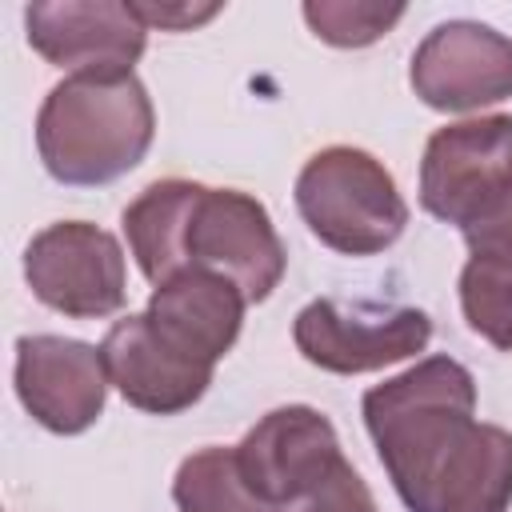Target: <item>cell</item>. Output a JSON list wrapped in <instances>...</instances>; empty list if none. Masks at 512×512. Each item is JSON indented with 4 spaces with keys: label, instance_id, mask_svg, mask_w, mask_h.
I'll return each mask as SVG.
<instances>
[{
    "label": "cell",
    "instance_id": "obj_12",
    "mask_svg": "<svg viewBox=\"0 0 512 512\" xmlns=\"http://www.w3.org/2000/svg\"><path fill=\"white\" fill-rule=\"evenodd\" d=\"M100 356L108 384L140 412H156V416L184 412L212 384V368L172 348L148 324L144 312L116 320L100 344Z\"/></svg>",
    "mask_w": 512,
    "mask_h": 512
},
{
    "label": "cell",
    "instance_id": "obj_3",
    "mask_svg": "<svg viewBox=\"0 0 512 512\" xmlns=\"http://www.w3.org/2000/svg\"><path fill=\"white\" fill-rule=\"evenodd\" d=\"M156 116L132 72H80L60 80L36 116V148L60 184H108L136 168Z\"/></svg>",
    "mask_w": 512,
    "mask_h": 512
},
{
    "label": "cell",
    "instance_id": "obj_15",
    "mask_svg": "<svg viewBox=\"0 0 512 512\" xmlns=\"http://www.w3.org/2000/svg\"><path fill=\"white\" fill-rule=\"evenodd\" d=\"M172 496L180 512H272V504L248 488L236 464V448L192 452L172 480Z\"/></svg>",
    "mask_w": 512,
    "mask_h": 512
},
{
    "label": "cell",
    "instance_id": "obj_4",
    "mask_svg": "<svg viewBox=\"0 0 512 512\" xmlns=\"http://www.w3.org/2000/svg\"><path fill=\"white\" fill-rule=\"evenodd\" d=\"M296 208L312 236L348 256L384 252L408 224L388 168L360 148H324L296 176Z\"/></svg>",
    "mask_w": 512,
    "mask_h": 512
},
{
    "label": "cell",
    "instance_id": "obj_6",
    "mask_svg": "<svg viewBox=\"0 0 512 512\" xmlns=\"http://www.w3.org/2000/svg\"><path fill=\"white\" fill-rule=\"evenodd\" d=\"M24 276L40 304L64 316H108L124 304V252L112 232L60 220L32 236Z\"/></svg>",
    "mask_w": 512,
    "mask_h": 512
},
{
    "label": "cell",
    "instance_id": "obj_1",
    "mask_svg": "<svg viewBox=\"0 0 512 512\" xmlns=\"http://www.w3.org/2000/svg\"><path fill=\"white\" fill-rule=\"evenodd\" d=\"M124 236L152 288L204 268L232 280L244 300H264L284 276V244L264 204L236 188L160 180L124 208Z\"/></svg>",
    "mask_w": 512,
    "mask_h": 512
},
{
    "label": "cell",
    "instance_id": "obj_14",
    "mask_svg": "<svg viewBox=\"0 0 512 512\" xmlns=\"http://www.w3.org/2000/svg\"><path fill=\"white\" fill-rule=\"evenodd\" d=\"M508 504H512V432L476 420L440 472L436 512H508Z\"/></svg>",
    "mask_w": 512,
    "mask_h": 512
},
{
    "label": "cell",
    "instance_id": "obj_11",
    "mask_svg": "<svg viewBox=\"0 0 512 512\" xmlns=\"http://www.w3.org/2000/svg\"><path fill=\"white\" fill-rule=\"evenodd\" d=\"M432 336V324L420 308H400L392 316L344 312L332 300H312L296 316V348L308 364L324 372H372L396 360L416 356Z\"/></svg>",
    "mask_w": 512,
    "mask_h": 512
},
{
    "label": "cell",
    "instance_id": "obj_2",
    "mask_svg": "<svg viewBox=\"0 0 512 512\" xmlns=\"http://www.w3.org/2000/svg\"><path fill=\"white\" fill-rule=\"evenodd\" d=\"M472 412V372L448 356H428L364 392V424L408 512H436L440 472L476 424Z\"/></svg>",
    "mask_w": 512,
    "mask_h": 512
},
{
    "label": "cell",
    "instance_id": "obj_17",
    "mask_svg": "<svg viewBox=\"0 0 512 512\" xmlns=\"http://www.w3.org/2000/svg\"><path fill=\"white\" fill-rule=\"evenodd\" d=\"M400 16H404V4H364V0H308L304 4L308 28L336 48H364L380 40Z\"/></svg>",
    "mask_w": 512,
    "mask_h": 512
},
{
    "label": "cell",
    "instance_id": "obj_20",
    "mask_svg": "<svg viewBox=\"0 0 512 512\" xmlns=\"http://www.w3.org/2000/svg\"><path fill=\"white\" fill-rule=\"evenodd\" d=\"M136 20L144 28H192V24H204L220 12V4H140V0H128Z\"/></svg>",
    "mask_w": 512,
    "mask_h": 512
},
{
    "label": "cell",
    "instance_id": "obj_9",
    "mask_svg": "<svg viewBox=\"0 0 512 512\" xmlns=\"http://www.w3.org/2000/svg\"><path fill=\"white\" fill-rule=\"evenodd\" d=\"M344 460L336 428L328 416L304 404H288L268 412L248 436L236 444V464L248 488L272 504V512L300 492H308L320 476H328Z\"/></svg>",
    "mask_w": 512,
    "mask_h": 512
},
{
    "label": "cell",
    "instance_id": "obj_5",
    "mask_svg": "<svg viewBox=\"0 0 512 512\" xmlns=\"http://www.w3.org/2000/svg\"><path fill=\"white\" fill-rule=\"evenodd\" d=\"M512 184V116H476L432 132L420 164V204L448 220L472 224Z\"/></svg>",
    "mask_w": 512,
    "mask_h": 512
},
{
    "label": "cell",
    "instance_id": "obj_7",
    "mask_svg": "<svg viewBox=\"0 0 512 512\" xmlns=\"http://www.w3.org/2000/svg\"><path fill=\"white\" fill-rule=\"evenodd\" d=\"M408 80L440 112L500 104L512 96V40L476 20H448L420 40Z\"/></svg>",
    "mask_w": 512,
    "mask_h": 512
},
{
    "label": "cell",
    "instance_id": "obj_10",
    "mask_svg": "<svg viewBox=\"0 0 512 512\" xmlns=\"http://www.w3.org/2000/svg\"><path fill=\"white\" fill-rule=\"evenodd\" d=\"M24 28H28V44L48 64L68 68L72 76L132 72L148 36L132 4H116V0L32 4L24 12Z\"/></svg>",
    "mask_w": 512,
    "mask_h": 512
},
{
    "label": "cell",
    "instance_id": "obj_16",
    "mask_svg": "<svg viewBox=\"0 0 512 512\" xmlns=\"http://www.w3.org/2000/svg\"><path fill=\"white\" fill-rule=\"evenodd\" d=\"M460 304L472 332L512 352V256L472 252L460 272Z\"/></svg>",
    "mask_w": 512,
    "mask_h": 512
},
{
    "label": "cell",
    "instance_id": "obj_18",
    "mask_svg": "<svg viewBox=\"0 0 512 512\" xmlns=\"http://www.w3.org/2000/svg\"><path fill=\"white\" fill-rule=\"evenodd\" d=\"M276 512H380V508H376L368 484L360 480V472L348 460H340L328 476H320L308 492L280 504Z\"/></svg>",
    "mask_w": 512,
    "mask_h": 512
},
{
    "label": "cell",
    "instance_id": "obj_19",
    "mask_svg": "<svg viewBox=\"0 0 512 512\" xmlns=\"http://www.w3.org/2000/svg\"><path fill=\"white\" fill-rule=\"evenodd\" d=\"M464 240H468L472 252L512 256V184L472 224H464Z\"/></svg>",
    "mask_w": 512,
    "mask_h": 512
},
{
    "label": "cell",
    "instance_id": "obj_13",
    "mask_svg": "<svg viewBox=\"0 0 512 512\" xmlns=\"http://www.w3.org/2000/svg\"><path fill=\"white\" fill-rule=\"evenodd\" d=\"M244 304L248 300L232 280L204 268H188L152 288L144 316L172 348L216 368V360L240 336Z\"/></svg>",
    "mask_w": 512,
    "mask_h": 512
},
{
    "label": "cell",
    "instance_id": "obj_8",
    "mask_svg": "<svg viewBox=\"0 0 512 512\" xmlns=\"http://www.w3.org/2000/svg\"><path fill=\"white\" fill-rule=\"evenodd\" d=\"M108 372L92 344L68 336H24L16 344V396L36 424L76 436L104 412Z\"/></svg>",
    "mask_w": 512,
    "mask_h": 512
}]
</instances>
